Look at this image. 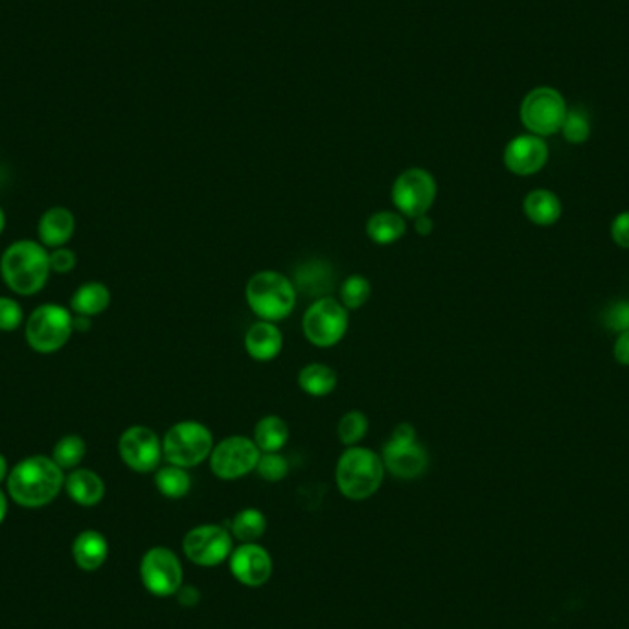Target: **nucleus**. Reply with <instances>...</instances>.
<instances>
[{
	"instance_id": "f257e3e1",
	"label": "nucleus",
	"mask_w": 629,
	"mask_h": 629,
	"mask_svg": "<svg viewBox=\"0 0 629 629\" xmlns=\"http://www.w3.org/2000/svg\"><path fill=\"white\" fill-rule=\"evenodd\" d=\"M8 493L24 508H41L58 497L65 488V475L52 457L34 455L24 458L8 475Z\"/></svg>"
},
{
	"instance_id": "f03ea898",
	"label": "nucleus",
	"mask_w": 629,
	"mask_h": 629,
	"mask_svg": "<svg viewBox=\"0 0 629 629\" xmlns=\"http://www.w3.org/2000/svg\"><path fill=\"white\" fill-rule=\"evenodd\" d=\"M52 273L50 252L43 243L19 240L12 243L0 258V275L13 293L30 297L39 293Z\"/></svg>"
},
{
	"instance_id": "7ed1b4c3",
	"label": "nucleus",
	"mask_w": 629,
	"mask_h": 629,
	"mask_svg": "<svg viewBox=\"0 0 629 629\" xmlns=\"http://www.w3.org/2000/svg\"><path fill=\"white\" fill-rule=\"evenodd\" d=\"M383 458L366 447H348L339 457L335 481L346 499L365 501L378 492L385 477Z\"/></svg>"
},
{
	"instance_id": "20e7f679",
	"label": "nucleus",
	"mask_w": 629,
	"mask_h": 629,
	"mask_svg": "<svg viewBox=\"0 0 629 629\" xmlns=\"http://www.w3.org/2000/svg\"><path fill=\"white\" fill-rule=\"evenodd\" d=\"M245 295L260 321H284L297 304V289L293 282L278 271H260L252 275Z\"/></svg>"
},
{
	"instance_id": "39448f33",
	"label": "nucleus",
	"mask_w": 629,
	"mask_h": 629,
	"mask_svg": "<svg viewBox=\"0 0 629 629\" xmlns=\"http://www.w3.org/2000/svg\"><path fill=\"white\" fill-rule=\"evenodd\" d=\"M214 449V436L206 425L184 420L168 429L162 440V455L173 464L181 468H194L203 460L210 457Z\"/></svg>"
},
{
	"instance_id": "423d86ee",
	"label": "nucleus",
	"mask_w": 629,
	"mask_h": 629,
	"mask_svg": "<svg viewBox=\"0 0 629 629\" xmlns=\"http://www.w3.org/2000/svg\"><path fill=\"white\" fill-rule=\"evenodd\" d=\"M72 332V315L58 304H43L34 309L24 328L26 343L39 354L58 352L69 343Z\"/></svg>"
},
{
	"instance_id": "0eeeda50",
	"label": "nucleus",
	"mask_w": 629,
	"mask_h": 629,
	"mask_svg": "<svg viewBox=\"0 0 629 629\" xmlns=\"http://www.w3.org/2000/svg\"><path fill=\"white\" fill-rule=\"evenodd\" d=\"M381 458L385 469L398 479H416L427 469V451L416 440V429L411 424H400L383 446Z\"/></svg>"
},
{
	"instance_id": "6e6552de",
	"label": "nucleus",
	"mask_w": 629,
	"mask_h": 629,
	"mask_svg": "<svg viewBox=\"0 0 629 629\" xmlns=\"http://www.w3.org/2000/svg\"><path fill=\"white\" fill-rule=\"evenodd\" d=\"M567 111L561 92L552 87H536L521 103V122L530 135L550 137L560 131Z\"/></svg>"
},
{
	"instance_id": "1a4fd4ad",
	"label": "nucleus",
	"mask_w": 629,
	"mask_h": 629,
	"mask_svg": "<svg viewBox=\"0 0 629 629\" xmlns=\"http://www.w3.org/2000/svg\"><path fill=\"white\" fill-rule=\"evenodd\" d=\"M302 330L309 343L332 348L348 330V309L332 297L315 300L302 319Z\"/></svg>"
},
{
	"instance_id": "9d476101",
	"label": "nucleus",
	"mask_w": 629,
	"mask_h": 629,
	"mask_svg": "<svg viewBox=\"0 0 629 629\" xmlns=\"http://www.w3.org/2000/svg\"><path fill=\"white\" fill-rule=\"evenodd\" d=\"M436 179L424 168H409L392 184V203L401 216L420 218L429 212L436 199Z\"/></svg>"
},
{
	"instance_id": "9b49d317",
	"label": "nucleus",
	"mask_w": 629,
	"mask_h": 629,
	"mask_svg": "<svg viewBox=\"0 0 629 629\" xmlns=\"http://www.w3.org/2000/svg\"><path fill=\"white\" fill-rule=\"evenodd\" d=\"M262 451L247 436H229L210 453V468L223 481H236L258 466Z\"/></svg>"
},
{
	"instance_id": "f8f14e48",
	"label": "nucleus",
	"mask_w": 629,
	"mask_h": 629,
	"mask_svg": "<svg viewBox=\"0 0 629 629\" xmlns=\"http://www.w3.org/2000/svg\"><path fill=\"white\" fill-rule=\"evenodd\" d=\"M140 578L151 595L172 596L183 587V567L172 550L155 547L142 558Z\"/></svg>"
},
{
	"instance_id": "ddd939ff",
	"label": "nucleus",
	"mask_w": 629,
	"mask_h": 629,
	"mask_svg": "<svg viewBox=\"0 0 629 629\" xmlns=\"http://www.w3.org/2000/svg\"><path fill=\"white\" fill-rule=\"evenodd\" d=\"M118 453L127 468L137 473H149L161 464L162 442L155 431L144 425L126 429L118 440Z\"/></svg>"
},
{
	"instance_id": "4468645a",
	"label": "nucleus",
	"mask_w": 629,
	"mask_h": 629,
	"mask_svg": "<svg viewBox=\"0 0 629 629\" xmlns=\"http://www.w3.org/2000/svg\"><path fill=\"white\" fill-rule=\"evenodd\" d=\"M183 547L186 558L192 563L214 567L229 558L232 538L229 532L219 525H201L192 528L186 534Z\"/></svg>"
},
{
	"instance_id": "2eb2a0df",
	"label": "nucleus",
	"mask_w": 629,
	"mask_h": 629,
	"mask_svg": "<svg viewBox=\"0 0 629 629\" xmlns=\"http://www.w3.org/2000/svg\"><path fill=\"white\" fill-rule=\"evenodd\" d=\"M503 161L508 172L528 177L545 168L549 161V146L536 135H519L504 148Z\"/></svg>"
},
{
	"instance_id": "dca6fc26",
	"label": "nucleus",
	"mask_w": 629,
	"mask_h": 629,
	"mask_svg": "<svg viewBox=\"0 0 629 629\" xmlns=\"http://www.w3.org/2000/svg\"><path fill=\"white\" fill-rule=\"evenodd\" d=\"M230 571L241 584L260 587L273 574V560L264 547L256 543H243L230 556Z\"/></svg>"
},
{
	"instance_id": "f3484780",
	"label": "nucleus",
	"mask_w": 629,
	"mask_h": 629,
	"mask_svg": "<svg viewBox=\"0 0 629 629\" xmlns=\"http://www.w3.org/2000/svg\"><path fill=\"white\" fill-rule=\"evenodd\" d=\"M293 286L306 297H328L335 284L332 265L324 260H309L297 267L293 276Z\"/></svg>"
},
{
	"instance_id": "a211bd4d",
	"label": "nucleus",
	"mask_w": 629,
	"mask_h": 629,
	"mask_svg": "<svg viewBox=\"0 0 629 629\" xmlns=\"http://www.w3.org/2000/svg\"><path fill=\"white\" fill-rule=\"evenodd\" d=\"M76 230V218L65 206H52L39 219V240L45 247L59 249L69 243Z\"/></svg>"
},
{
	"instance_id": "6ab92c4d",
	"label": "nucleus",
	"mask_w": 629,
	"mask_h": 629,
	"mask_svg": "<svg viewBox=\"0 0 629 629\" xmlns=\"http://www.w3.org/2000/svg\"><path fill=\"white\" fill-rule=\"evenodd\" d=\"M282 346H284V337L275 322H256L245 335L247 354L260 363L275 359L276 355L282 352Z\"/></svg>"
},
{
	"instance_id": "aec40b11",
	"label": "nucleus",
	"mask_w": 629,
	"mask_h": 629,
	"mask_svg": "<svg viewBox=\"0 0 629 629\" xmlns=\"http://www.w3.org/2000/svg\"><path fill=\"white\" fill-rule=\"evenodd\" d=\"M65 490L74 503L96 506L105 495V484L91 469H74L69 477H65Z\"/></svg>"
},
{
	"instance_id": "412c9836",
	"label": "nucleus",
	"mask_w": 629,
	"mask_h": 629,
	"mask_svg": "<svg viewBox=\"0 0 629 629\" xmlns=\"http://www.w3.org/2000/svg\"><path fill=\"white\" fill-rule=\"evenodd\" d=\"M109 554L107 539L96 530H85L72 545V556L76 565L83 571L91 572L100 569Z\"/></svg>"
},
{
	"instance_id": "4be33fe9",
	"label": "nucleus",
	"mask_w": 629,
	"mask_h": 629,
	"mask_svg": "<svg viewBox=\"0 0 629 629\" xmlns=\"http://www.w3.org/2000/svg\"><path fill=\"white\" fill-rule=\"evenodd\" d=\"M523 212L534 225L550 227L561 218L560 197L549 190H534L525 197Z\"/></svg>"
},
{
	"instance_id": "5701e85b",
	"label": "nucleus",
	"mask_w": 629,
	"mask_h": 629,
	"mask_svg": "<svg viewBox=\"0 0 629 629\" xmlns=\"http://www.w3.org/2000/svg\"><path fill=\"white\" fill-rule=\"evenodd\" d=\"M111 291L102 282H87L76 289L70 298V306L76 315L96 317L109 308Z\"/></svg>"
},
{
	"instance_id": "b1692460",
	"label": "nucleus",
	"mask_w": 629,
	"mask_h": 629,
	"mask_svg": "<svg viewBox=\"0 0 629 629\" xmlns=\"http://www.w3.org/2000/svg\"><path fill=\"white\" fill-rule=\"evenodd\" d=\"M405 230H407V225L403 216L400 212H390V210L376 212L366 223L368 238L378 245L396 243L405 234Z\"/></svg>"
},
{
	"instance_id": "393cba45",
	"label": "nucleus",
	"mask_w": 629,
	"mask_h": 629,
	"mask_svg": "<svg viewBox=\"0 0 629 629\" xmlns=\"http://www.w3.org/2000/svg\"><path fill=\"white\" fill-rule=\"evenodd\" d=\"M287 438H289V427L276 414L264 416L258 424L254 425L252 440L262 453H280V449L287 444Z\"/></svg>"
},
{
	"instance_id": "a878e982",
	"label": "nucleus",
	"mask_w": 629,
	"mask_h": 629,
	"mask_svg": "<svg viewBox=\"0 0 629 629\" xmlns=\"http://www.w3.org/2000/svg\"><path fill=\"white\" fill-rule=\"evenodd\" d=\"M298 387L313 398H322L337 387V374L328 365L311 363L298 372Z\"/></svg>"
},
{
	"instance_id": "bb28decb",
	"label": "nucleus",
	"mask_w": 629,
	"mask_h": 629,
	"mask_svg": "<svg viewBox=\"0 0 629 629\" xmlns=\"http://www.w3.org/2000/svg\"><path fill=\"white\" fill-rule=\"evenodd\" d=\"M155 484L164 497L183 499L184 495H188L190 488H192V479H190L186 469L170 464V466L157 471Z\"/></svg>"
},
{
	"instance_id": "cd10ccee",
	"label": "nucleus",
	"mask_w": 629,
	"mask_h": 629,
	"mask_svg": "<svg viewBox=\"0 0 629 629\" xmlns=\"http://www.w3.org/2000/svg\"><path fill=\"white\" fill-rule=\"evenodd\" d=\"M265 528H267L265 515L254 508L241 510L240 514L236 515L232 521V532L243 543H256L258 539L264 536Z\"/></svg>"
},
{
	"instance_id": "c85d7f7f",
	"label": "nucleus",
	"mask_w": 629,
	"mask_h": 629,
	"mask_svg": "<svg viewBox=\"0 0 629 629\" xmlns=\"http://www.w3.org/2000/svg\"><path fill=\"white\" fill-rule=\"evenodd\" d=\"M85 453H87V446H85L83 438L78 435H67L63 436L54 446L52 458L59 468L74 469L80 466L81 460L85 458Z\"/></svg>"
},
{
	"instance_id": "c756f323",
	"label": "nucleus",
	"mask_w": 629,
	"mask_h": 629,
	"mask_svg": "<svg viewBox=\"0 0 629 629\" xmlns=\"http://www.w3.org/2000/svg\"><path fill=\"white\" fill-rule=\"evenodd\" d=\"M341 295V304L346 309H359L365 306L368 298L372 295V286L366 280L365 276L352 275L348 276L343 282V286L339 289Z\"/></svg>"
},
{
	"instance_id": "7c9ffc66",
	"label": "nucleus",
	"mask_w": 629,
	"mask_h": 629,
	"mask_svg": "<svg viewBox=\"0 0 629 629\" xmlns=\"http://www.w3.org/2000/svg\"><path fill=\"white\" fill-rule=\"evenodd\" d=\"M368 431V418L363 412L350 411L344 414L337 425V435L344 446H355L366 436Z\"/></svg>"
},
{
	"instance_id": "2f4dec72",
	"label": "nucleus",
	"mask_w": 629,
	"mask_h": 629,
	"mask_svg": "<svg viewBox=\"0 0 629 629\" xmlns=\"http://www.w3.org/2000/svg\"><path fill=\"white\" fill-rule=\"evenodd\" d=\"M561 135L569 144H584L591 135V120L582 109H571L561 126Z\"/></svg>"
},
{
	"instance_id": "473e14b6",
	"label": "nucleus",
	"mask_w": 629,
	"mask_h": 629,
	"mask_svg": "<svg viewBox=\"0 0 629 629\" xmlns=\"http://www.w3.org/2000/svg\"><path fill=\"white\" fill-rule=\"evenodd\" d=\"M256 469L264 481L278 482L286 477L289 466L280 453H262Z\"/></svg>"
},
{
	"instance_id": "72a5a7b5",
	"label": "nucleus",
	"mask_w": 629,
	"mask_h": 629,
	"mask_svg": "<svg viewBox=\"0 0 629 629\" xmlns=\"http://www.w3.org/2000/svg\"><path fill=\"white\" fill-rule=\"evenodd\" d=\"M24 321L23 308L17 300L0 297V332H15Z\"/></svg>"
},
{
	"instance_id": "f704fd0d",
	"label": "nucleus",
	"mask_w": 629,
	"mask_h": 629,
	"mask_svg": "<svg viewBox=\"0 0 629 629\" xmlns=\"http://www.w3.org/2000/svg\"><path fill=\"white\" fill-rule=\"evenodd\" d=\"M602 321L611 332L622 333L629 330V302L620 300V302L609 304L604 311Z\"/></svg>"
},
{
	"instance_id": "c9c22d12",
	"label": "nucleus",
	"mask_w": 629,
	"mask_h": 629,
	"mask_svg": "<svg viewBox=\"0 0 629 629\" xmlns=\"http://www.w3.org/2000/svg\"><path fill=\"white\" fill-rule=\"evenodd\" d=\"M78 264V258H76V252L70 251L67 247H59L50 252V269L52 273H58V275H67Z\"/></svg>"
},
{
	"instance_id": "e433bc0d",
	"label": "nucleus",
	"mask_w": 629,
	"mask_h": 629,
	"mask_svg": "<svg viewBox=\"0 0 629 629\" xmlns=\"http://www.w3.org/2000/svg\"><path fill=\"white\" fill-rule=\"evenodd\" d=\"M611 238L622 249H629V212L618 214L611 223Z\"/></svg>"
},
{
	"instance_id": "4c0bfd02",
	"label": "nucleus",
	"mask_w": 629,
	"mask_h": 629,
	"mask_svg": "<svg viewBox=\"0 0 629 629\" xmlns=\"http://www.w3.org/2000/svg\"><path fill=\"white\" fill-rule=\"evenodd\" d=\"M613 355L620 365L629 366V330L618 333L617 341L613 346Z\"/></svg>"
},
{
	"instance_id": "58836bf2",
	"label": "nucleus",
	"mask_w": 629,
	"mask_h": 629,
	"mask_svg": "<svg viewBox=\"0 0 629 629\" xmlns=\"http://www.w3.org/2000/svg\"><path fill=\"white\" fill-rule=\"evenodd\" d=\"M433 227H435V223H433V219L429 218L427 214H425V216H420V218H416V225H414L416 234H420V236H429V234L433 232Z\"/></svg>"
},
{
	"instance_id": "ea45409f",
	"label": "nucleus",
	"mask_w": 629,
	"mask_h": 629,
	"mask_svg": "<svg viewBox=\"0 0 629 629\" xmlns=\"http://www.w3.org/2000/svg\"><path fill=\"white\" fill-rule=\"evenodd\" d=\"M92 317L87 315H74L72 317V326H74V332H87L91 328Z\"/></svg>"
},
{
	"instance_id": "a19ab883",
	"label": "nucleus",
	"mask_w": 629,
	"mask_h": 629,
	"mask_svg": "<svg viewBox=\"0 0 629 629\" xmlns=\"http://www.w3.org/2000/svg\"><path fill=\"white\" fill-rule=\"evenodd\" d=\"M6 514H8V499H6L4 492L0 490V525L6 519Z\"/></svg>"
},
{
	"instance_id": "79ce46f5",
	"label": "nucleus",
	"mask_w": 629,
	"mask_h": 629,
	"mask_svg": "<svg viewBox=\"0 0 629 629\" xmlns=\"http://www.w3.org/2000/svg\"><path fill=\"white\" fill-rule=\"evenodd\" d=\"M8 475H10V471H8V460L0 453V482L6 481Z\"/></svg>"
},
{
	"instance_id": "37998d69",
	"label": "nucleus",
	"mask_w": 629,
	"mask_h": 629,
	"mask_svg": "<svg viewBox=\"0 0 629 629\" xmlns=\"http://www.w3.org/2000/svg\"><path fill=\"white\" fill-rule=\"evenodd\" d=\"M4 227H6V214H4V210L0 206V234L4 232Z\"/></svg>"
}]
</instances>
